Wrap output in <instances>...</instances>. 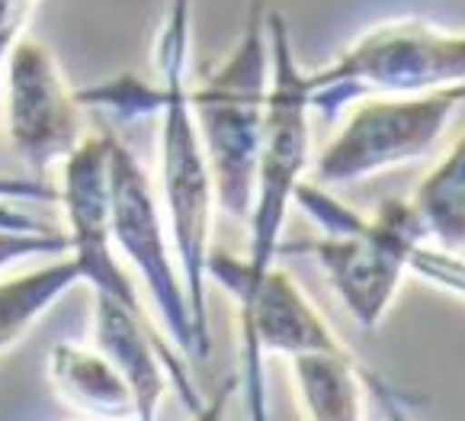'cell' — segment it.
Returning <instances> with one entry per match:
<instances>
[{"label": "cell", "instance_id": "1", "mask_svg": "<svg viewBox=\"0 0 465 421\" xmlns=\"http://www.w3.org/2000/svg\"><path fill=\"white\" fill-rule=\"evenodd\" d=\"M190 35H193V0H167L164 23L158 35V71H161V209L167 232L183 270L186 296L196 318L199 338L209 341V255H213V219L219 209L213 167L205 158L203 138L190 106Z\"/></svg>", "mask_w": 465, "mask_h": 421}, {"label": "cell", "instance_id": "2", "mask_svg": "<svg viewBox=\"0 0 465 421\" xmlns=\"http://www.w3.org/2000/svg\"><path fill=\"white\" fill-rule=\"evenodd\" d=\"M270 55H273V81H270V110L263 129L257 184H253V209L247 219V251L232 257L225 251L209 255V276L225 293L238 299V312L251 306L253 293L276 264L282 242V222L289 203H295V186L305 180L312 165V104H308L305 68L292 49V33L282 14L270 10Z\"/></svg>", "mask_w": 465, "mask_h": 421}, {"label": "cell", "instance_id": "3", "mask_svg": "<svg viewBox=\"0 0 465 421\" xmlns=\"http://www.w3.org/2000/svg\"><path fill=\"white\" fill-rule=\"evenodd\" d=\"M295 203L322 228V238L308 245V251L324 280L347 316L363 332H376L411 274V255L427 242L411 200H385L372 216H363L318 180H302Z\"/></svg>", "mask_w": 465, "mask_h": 421}, {"label": "cell", "instance_id": "4", "mask_svg": "<svg viewBox=\"0 0 465 421\" xmlns=\"http://www.w3.org/2000/svg\"><path fill=\"white\" fill-rule=\"evenodd\" d=\"M263 0H253L238 45L190 87V106L213 167L219 209L247 226L270 110V29Z\"/></svg>", "mask_w": 465, "mask_h": 421}, {"label": "cell", "instance_id": "5", "mask_svg": "<svg viewBox=\"0 0 465 421\" xmlns=\"http://www.w3.org/2000/svg\"><path fill=\"white\" fill-rule=\"evenodd\" d=\"M465 84V29H440L420 16L382 20L356 35L331 65L305 71L308 104L337 116L353 100L430 94Z\"/></svg>", "mask_w": 465, "mask_h": 421}, {"label": "cell", "instance_id": "6", "mask_svg": "<svg viewBox=\"0 0 465 421\" xmlns=\"http://www.w3.org/2000/svg\"><path fill=\"white\" fill-rule=\"evenodd\" d=\"M110 228L113 248L144 284L154 318L173 347L196 360L209 357L213 347L199 338L161 200L138 158L116 135L110 138Z\"/></svg>", "mask_w": 465, "mask_h": 421}, {"label": "cell", "instance_id": "7", "mask_svg": "<svg viewBox=\"0 0 465 421\" xmlns=\"http://www.w3.org/2000/svg\"><path fill=\"white\" fill-rule=\"evenodd\" d=\"M459 104V87L404 97H363V104L350 106L341 129L318 152L315 180L322 186H347L420 161L443 138Z\"/></svg>", "mask_w": 465, "mask_h": 421}, {"label": "cell", "instance_id": "8", "mask_svg": "<svg viewBox=\"0 0 465 421\" xmlns=\"http://www.w3.org/2000/svg\"><path fill=\"white\" fill-rule=\"evenodd\" d=\"M0 90L10 148L29 174L48 177L87 138L84 104L62 62L39 39L23 35L4 62Z\"/></svg>", "mask_w": 465, "mask_h": 421}, {"label": "cell", "instance_id": "9", "mask_svg": "<svg viewBox=\"0 0 465 421\" xmlns=\"http://www.w3.org/2000/svg\"><path fill=\"white\" fill-rule=\"evenodd\" d=\"M110 138L113 132H90L58 167V206L71 236L68 255L81 267V280L94 293L113 296L144 312L132 276L125 274L110 228Z\"/></svg>", "mask_w": 465, "mask_h": 421}, {"label": "cell", "instance_id": "10", "mask_svg": "<svg viewBox=\"0 0 465 421\" xmlns=\"http://www.w3.org/2000/svg\"><path fill=\"white\" fill-rule=\"evenodd\" d=\"M244 335V393L253 421L267 418V383H263V354H295L308 351H347L337 332L312 306L295 276L282 267H270L253 293L251 306L241 312Z\"/></svg>", "mask_w": 465, "mask_h": 421}, {"label": "cell", "instance_id": "11", "mask_svg": "<svg viewBox=\"0 0 465 421\" xmlns=\"http://www.w3.org/2000/svg\"><path fill=\"white\" fill-rule=\"evenodd\" d=\"M94 347L116 364V370L129 380L138 402V421H151L158 415L167 383H173L183 399V408L196 418L205 415V399L193 383L186 360L177 347H167L158 332V318L119 303L113 296L94 293Z\"/></svg>", "mask_w": 465, "mask_h": 421}, {"label": "cell", "instance_id": "12", "mask_svg": "<svg viewBox=\"0 0 465 421\" xmlns=\"http://www.w3.org/2000/svg\"><path fill=\"white\" fill-rule=\"evenodd\" d=\"M48 383L71 415L90 421L138 418V402L129 380L106 354L74 341H58L48 351Z\"/></svg>", "mask_w": 465, "mask_h": 421}, {"label": "cell", "instance_id": "13", "mask_svg": "<svg viewBox=\"0 0 465 421\" xmlns=\"http://www.w3.org/2000/svg\"><path fill=\"white\" fill-rule=\"evenodd\" d=\"M299 408L312 421H360L366 415V366L350 351H308L289 357ZM376 389V386H372Z\"/></svg>", "mask_w": 465, "mask_h": 421}, {"label": "cell", "instance_id": "14", "mask_svg": "<svg viewBox=\"0 0 465 421\" xmlns=\"http://www.w3.org/2000/svg\"><path fill=\"white\" fill-rule=\"evenodd\" d=\"M77 284H84L81 267L71 255L48 257L26 274L0 280V357L14 351L35 322Z\"/></svg>", "mask_w": 465, "mask_h": 421}, {"label": "cell", "instance_id": "15", "mask_svg": "<svg viewBox=\"0 0 465 421\" xmlns=\"http://www.w3.org/2000/svg\"><path fill=\"white\" fill-rule=\"evenodd\" d=\"M411 206L424 226L427 242L446 251H465V135H459L424 174Z\"/></svg>", "mask_w": 465, "mask_h": 421}, {"label": "cell", "instance_id": "16", "mask_svg": "<svg viewBox=\"0 0 465 421\" xmlns=\"http://www.w3.org/2000/svg\"><path fill=\"white\" fill-rule=\"evenodd\" d=\"M16 203H0V274L35 257H62L71 251V236L62 228L35 226L14 213Z\"/></svg>", "mask_w": 465, "mask_h": 421}, {"label": "cell", "instance_id": "17", "mask_svg": "<svg viewBox=\"0 0 465 421\" xmlns=\"http://www.w3.org/2000/svg\"><path fill=\"white\" fill-rule=\"evenodd\" d=\"M411 274L420 276L424 284L437 286L443 293L465 299V255L462 251H446L430 242H420L411 255Z\"/></svg>", "mask_w": 465, "mask_h": 421}, {"label": "cell", "instance_id": "18", "mask_svg": "<svg viewBox=\"0 0 465 421\" xmlns=\"http://www.w3.org/2000/svg\"><path fill=\"white\" fill-rule=\"evenodd\" d=\"M0 203H58V184L39 174H0Z\"/></svg>", "mask_w": 465, "mask_h": 421}, {"label": "cell", "instance_id": "19", "mask_svg": "<svg viewBox=\"0 0 465 421\" xmlns=\"http://www.w3.org/2000/svg\"><path fill=\"white\" fill-rule=\"evenodd\" d=\"M35 7H39V0H0V71H4L10 49L26 35Z\"/></svg>", "mask_w": 465, "mask_h": 421}, {"label": "cell", "instance_id": "20", "mask_svg": "<svg viewBox=\"0 0 465 421\" xmlns=\"http://www.w3.org/2000/svg\"><path fill=\"white\" fill-rule=\"evenodd\" d=\"M459 90H462V100H465V84H462V87H459Z\"/></svg>", "mask_w": 465, "mask_h": 421}]
</instances>
